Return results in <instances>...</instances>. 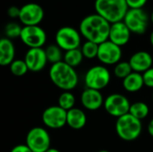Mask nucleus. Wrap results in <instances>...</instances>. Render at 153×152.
Instances as JSON below:
<instances>
[{"mask_svg":"<svg viewBox=\"0 0 153 152\" xmlns=\"http://www.w3.org/2000/svg\"><path fill=\"white\" fill-rule=\"evenodd\" d=\"M111 23L98 13L85 16L80 22L79 31L88 41L101 44L108 40Z\"/></svg>","mask_w":153,"mask_h":152,"instance_id":"nucleus-1","label":"nucleus"},{"mask_svg":"<svg viewBox=\"0 0 153 152\" xmlns=\"http://www.w3.org/2000/svg\"><path fill=\"white\" fill-rule=\"evenodd\" d=\"M49 78L57 88L64 91L74 90L77 86L79 81L75 69L64 61L51 65L49 69Z\"/></svg>","mask_w":153,"mask_h":152,"instance_id":"nucleus-2","label":"nucleus"},{"mask_svg":"<svg viewBox=\"0 0 153 152\" xmlns=\"http://www.w3.org/2000/svg\"><path fill=\"white\" fill-rule=\"evenodd\" d=\"M96 13L109 23L122 22L129 10L126 0H95Z\"/></svg>","mask_w":153,"mask_h":152,"instance_id":"nucleus-3","label":"nucleus"},{"mask_svg":"<svg viewBox=\"0 0 153 152\" xmlns=\"http://www.w3.org/2000/svg\"><path fill=\"white\" fill-rule=\"evenodd\" d=\"M143 125L141 120L135 118L131 114H126L117 119L116 132L120 139L126 142L136 140L142 133Z\"/></svg>","mask_w":153,"mask_h":152,"instance_id":"nucleus-4","label":"nucleus"},{"mask_svg":"<svg viewBox=\"0 0 153 152\" xmlns=\"http://www.w3.org/2000/svg\"><path fill=\"white\" fill-rule=\"evenodd\" d=\"M111 74L104 65H94L91 67L84 77V82L88 89L101 90L110 82Z\"/></svg>","mask_w":153,"mask_h":152,"instance_id":"nucleus-5","label":"nucleus"},{"mask_svg":"<svg viewBox=\"0 0 153 152\" xmlns=\"http://www.w3.org/2000/svg\"><path fill=\"white\" fill-rule=\"evenodd\" d=\"M82 35L80 31L71 26H64L56 33V44L65 51L79 48L81 46Z\"/></svg>","mask_w":153,"mask_h":152,"instance_id":"nucleus-6","label":"nucleus"},{"mask_svg":"<svg viewBox=\"0 0 153 152\" xmlns=\"http://www.w3.org/2000/svg\"><path fill=\"white\" fill-rule=\"evenodd\" d=\"M50 135L43 127H33L26 135L25 144L32 152H46L50 149Z\"/></svg>","mask_w":153,"mask_h":152,"instance_id":"nucleus-7","label":"nucleus"},{"mask_svg":"<svg viewBox=\"0 0 153 152\" xmlns=\"http://www.w3.org/2000/svg\"><path fill=\"white\" fill-rule=\"evenodd\" d=\"M103 107L108 115L119 118L129 113L131 103L126 96L120 93H113L105 99Z\"/></svg>","mask_w":153,"mask_h":152,"instance_id":"nucleus-8","label":"nucleus"},{"mask_svg":"<svg viewBox=\"0 0 153 152\" xmlns=\"http://www.w3.org/2000/svg\"><path fill=\"white\" fill-rule=\"evenodd\" d=\"M123 22L132 33L142 35L148 28L149 16L143 9H129Z\"/></svg>","mask_w":153,"mask_h":152,"instance_id":"nucleus-9","label":"nucleus"},{"mask_svg":"<svg viewBox=\"0 0 153 152\" xmlns=\"http://www.w3.org/2000/svg\"><path fill=\"white\" fill-rule=\"evenodd\" d=\"M20 39L29 48L42 47L47 41V34L39 25L23 26Z\"/></svg>","mask_w":153,"mask_h":152,"instance_id":"nucleus-10","label":"nucleus"},{"mask_svg":"<svg viewBox=\"0 0 153 152\" xmlns=\"http://www.w3.org/2000/svg\"><path fill=\"white\" fill-rule=\"evenodd\" d=\"M43 7L36 3H28L21 7L19 21L23 26L39 25L44 18Z\"/></svg>","mask_w":153,"mask_h":152,"instance_id":"nucleus-11","label":"nucleus"},{"mask_svg":"<svg viewBox=\"0 0 153 152\" xmlns=\"http://www.w3.org/2000/svg\"><path fill=\"white\" fill-rule=\"evenodd\" d=\"M97 58L103 65H116L122 58V48L110 40H107L99 45V53Z\"/></svg>","mask_w":153,"mask_h":152,"instance_id":"nucleus-12","label":"nucleus"},{"mask_svg":"<svg viewBox=\"0 0 153 152\" xmlns=\"http://www.w3.org/2000/svg\"><path fill=\"white\" fill-rule=\"evenodd\" d=\"M67 111L57 106H51L42 113L43 124L50 129H59L66 125Z\"/></svg>","mask_w":153,"mask_h":152,"instance_id":"nucleus-13","label":"nucleus"},{"mask_svg":"<svg viewBox=\"0 0 153 152\" xmlns=\"http://www.w3.org/2000/svg\"><path fill=\"white\" fill-rule=\"evenodd\" d=\"M23 60L25 61L29 71L35 73L41 71L48 63L46 51L42 47L29 48Z\"/></svg>","mask_w":153,"mask_h":152,"instance_id":"nucleus-14","label":"nucleus"},{"mask_svg":"<svg viewBox=\"0 0 153 152\" xmlns=\"http://www.w3.org/2000/svg\"><path fill=\"white\" fill-rule=\"evenodd\" d=\"M131 33L132 32L123 21L115 22L112 23L110 26L108 40L122 47L123 46L126 45L129 42Z\"/></svg>","mask_w":153,"mask_h":152,"instance_id":"nucleus-15","label":"nucleus"},{"mask_svg":"<svg viewBox=\"0 0 153 152\" xmlns=\"http://www.w3.org/2000/svg\"><path fill=\"white\" fill-rule=\"evenodd\" d=\"M105 99L100 92V90H96L92 89L86 88L81 95V102L84 108L95 111L100 108L104 105Z\"/></svg>","mask_w":153,"mask_h":152,"instance_id":"nucleus-16","label":"nucleus"},{"mask_svg":"<svg viewBox=\"0 0 153 152\" xmlns=\"http://www.w3.org/2000/svg\"><path fill=\"white\" fill-rule=\"evenodd\" d=\"M128 62L134 72L143 73L152 67L153 58L147 51H138L132 55Z\"/></svg>","mask_w":153,"mask_h":152,"instance_id":"nucleus-17","label":"nucleus"},{"mask_svg":"<svg viewBox=\"0 0 153 152\" xmlns=\"http://www.w3.org/2000/svg\"><path fill=\"white\" fill-rule=\"evenodd\" d=\"M15 47L13 41L7 38L0 40V65L2 66L10 65L15 59Z\"/></svg>","mask_w":153,"mask_h":152,"instance_id":"nucleus-18","label":"nucleus"},{"mask_svg":"<svg viewBox=\"0 0 153 152\" xmlns=\"http://www.w3.org/2000/svg\"><path fill=\"white\" fill-rule=\"evenodd\" d=\"M87 123V116L85 113L80 109L74 108L67 111L66 125L74 130H80L85 126Z\"/></svg>","mask_w":153,"mask_h":152,"instance_id":"nucleus-19","label":"nucleus"},{"mask_svg":"<svg viewBox=\"0 0 153 152\" xmlns=\"http://www.w3.org/2000/svg\"><path fill=\"white\" fill-rule=\"evenodd\" d=\"M144 85L143 74L133 72L126 78L123 80V87L128 92H137L143 89Z\"/></svg>","mask_w":153,"mask_h":152,"instance_id":"nucleus-20","label":"nucleus"},{"mask_svg":"<svg viewBox=\"0 0 153 152\" xmlns=\"http://www.w3.org/2000/svg\"><path fill=\"white\" fill-rule=\"evenodd\" d=\"M83 57L84 56L82 55L81 48H75L69 51H65L63 61L66 63L68 65L72 66L73 68H75L81 65Z\"/></svg>","mask_w":153,"mask_h":152,"instance_id":"nucleus-21","label":"nucleus"},{"mask_svg":"<svg viewBox=\"0 0 153 152\" xmlns=\"http://www.w3.org/2000/svg\"><path fill=\"white\" fill-rule=\"evenodd\" d=\"M149 113H150V108L146 103L143 101H137L131 104L129 114H131L135 118L139 120L144 119L148 116Z\"/></svg>","mask_w":153,"mask_h":152,"instance_id":"nucleus-22","label":"nucleus"},{"mask_svg":"<svg viewBox=\"0 0 153 152\" xmlns=\"http://www.w3.org/2000/svg\"><path fill=\"white\" fill-rule=\"evenodd\" d=\"M45 51H46L48 62L51 63L52 65L61 62L64 59V56L62 54V49L56 44H52V45L48 46L46 47Z\"/></svg>","mask_w":153,"mask_h":152,"instance_id":"nucleus-23","label":"nucleus"},{"mask_svg":"<svg viewBox=\"0 0 153 152\" xmlns=\"http://www.w3.org/2000/svg\"><path fill=\"white\" fill-rule=\"evenodd\" d=\"M75 104V97L71 91H64L60 94L58 98V106L65 109V111H69L70 109L74 108Z\"/></svg>","mask_w":153,"mask_h":152,"instance_id":"nucleus-24","label":"nucleus"},{"mask_svg":"<svg viewBox=\"0 0 153 152\" xmlns=\"http://www.w3.org/2000/svg\"><path fill=\"white\" fill-rule=\"evenodd\" d=\"M81 50L85 58L87 59L96 58L98 57V53H99V44L86 40L82 44Z\"/></svg>","mask_w":153,"mask_h":152,"instance_id":"nucleus-25","label":"nucleus"},{"mask_svg":"<svg viewBox=\"0 0 153 152\" xmlns=\"http://www.w3.org/2000/svg\"><path fill=\"white\" fill-rule=\"evenodd\" d=\"M133 69L129 64V62L126 61H120L119 63H117L115 65L114 68V73L115 75L119 78L124 80L125 78H126L129 74H131L133 73Z\"/></svg>","mask_w":153,"mask_h":152,"instance_id":"nucleus-26","label":"nucleus"},{"mask_svg":"<svg viewBox=\"0 0 153 152\" xmlns=\"http://www.w3.org/2000/svg\"><path fill=\"white\" fill-rule=\"evenodd\" d=\"M29 71L24 60L16 59L10 65V72L15 76H23Z\"/></svg>","mask_w":153,"mask_h":152,"instance_id":"nucleus-27","label":"nucleus"},{"mask_svg":"<svg viewBox=\"0 0 153 152\" xmlns=\"http://www.w3.org/2000/svg\"><path fill=\"white\" fill-rule=\"evenodd\" d=\"M22 27L19 23H17V22H9L4 27L5 38H7L9 39L20 38L21 33H22Z\"/></svg>","mask_w":153,"mask_h":152,"instance_id":"nucleus-28","label":"nucleus"},{"mask_svg":"<svg viewBox=\"0 0 153 152\" xmlns=\"http://www.w3.org/2000/svg\"><path fill=\"white\" fill-rule=\"evenodd\" d=\"M143 77L144 85L148 88L153 89V67L144 72L143 73Z\"/></svg>","mask_w":153,"mask_h":152,"instance_id":"nucleus-29","label":"nucleus"},{"mask_svg":"<svg viewBox=\"0 0 153 152\" xmlns=\"http://www.w3.org/2000/svg\"><path fill=\"white\" fill-rule=\"evenodd\" d=\"M129 9H143L148 0H126Z\"/></svg>","mask_w":153,"mask_h":152,"instance_id":"nucleus-30","label":"nucleus"},{"mask_svg":"<svg viewBox=\"0 0 153 152\" xmlns=\"http://www.w3.org/2000/svg\"><path fill=\"white\" fill-rule=\"evenodd\" d=\"M20 12H21V8L17 7V6H10L7 10V14L9 15V17L11 18H18L20 16Z\"/></svg>","mask_w":153,"mask_h":152,"instance_id":"nucleus-31","label":"nucleus"},{"mask_svg":"<svg viewBox=\"0 0 153 152\" xmlns=\"http://www.w3.org/2000/svg\"><path fill=\"white\" fill-rule=\"evenodd\" d=\"M10 152H32L26 144H19L14 146Z\"/></svg>","mask_w":153,"mask_h":152,"instance_id":"nucleus-32","label":"nucleus"},{"mask_svg":"<svg viewBox=\"0 0 153 152\" xmlns=\"http://www.w3.org/2000/svg\"><path fill=\"white\" fill-rule=\"evenodd\" d=\"M147 130H148V133L149 134L153 137V118L150 121L149 125H148V127H147Z\"/></svg>","mask_w":153,"mask_h":152,"instance_id":"nucleus-33","label":"nucleus"},{"mask_svg":"<svg viewBox=\"0 0 153 152\" xmlns=\"http://www.w3.org/2000/svg\"><path fill=\"white\" fill-rule=\"evenodd\" d=\"M46 152H60L57 149H55V148H50V149H48V151Z\"/></svg>","mask_w":153,"mask_h":152,"instance_id":"nucleus-34","label":"nucleus"},{"mask_svg":"<svg viewBox=\"0 0 153 152\" xmlns=\"http://www.w3.org/2000/svg\"><path fill=\"white\" fill-rule=\"evenodd\" d=\"M150 41H151V44H152V46L153 47V30L152 31V33H151V36H150Z\"/></svg>","mask_w":153,"mask_h":152,"instance_id":"nucleus-35","label":"nucleus"},{"mask_svg":"<svg viewBox=\"0 0 153 152\" xmlns=\"http://www.w3.org/2000/svg\"><path fill=\"white\" fill-rule=\"evenodd\" d=\"M151 21H152V22L153 23V11L152 12V14H151Z\"/></svg>","mask_w":153,"mask_h":152,"instance_id":"nucleus-36","label":"nucleus"},{"mask_svg":"<svg viewBox=\"0 0 153 152\" xmlns=\"http://www.w3.org/2000/svg\"><path fill=\"white\" fill-rule=\"evenodd\" d=\"M98 152H109V151H98Z\"/></svg>","mask_w":153,"mask_h":152,"instance_id":"nucleus-37","label":"nucleus"},{"mask_svg":"<svg viewBox=\"0 0 153 152\" xmlns=\"http://www.w3.org/2000/svg\"><path fill=\"white\" fill-rule=\"evenodd\" d=\"M152 99H153V92H152Z\"/></svg>","mask_w":153,"mask_h":152,"instance_id":"nucleus-38","label":"nucleus"}]
</instances>
